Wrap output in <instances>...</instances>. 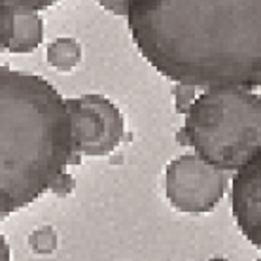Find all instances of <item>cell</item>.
Instances as JSON below:
<instances>
[{
  "label": "cell",
  "instance_id": "1",
  "mask_svg": "<svg viewBox=\"0 0 261 261\" xmlns=\"http://www.w3.org/2000/svg\"><path fill=\"white\" fill-rule=\"evenodd\" d=\"M127 25L178 84L261 87V0H127Z\"/></svg>",
  "mask_w": 261,
  "mask_h": 261
},
{
  "label": "cell",
  "instance_id": "2",
  "mask_svg": "<svg viewBox=\"0 0 261 261\" xmlns=\"http://www.w3.org/2000/svg\"><path fill=\"white\" fill-rule=\"evenodd\" d=\"M2 218L31 204L63 178L74 159L68 100L44 78L0 68Z\"/></svg>",
  "mask_w": 261,
  "mask_h": 261
},
{
  "label": "cell",
  "instance_id": "3",
  "mask_svg": "<svg viewBox=\"0 0 261 261\" xmlns=\"http://www.w3.org/2000/svg\"><path fill=\"white\" fill-rule=\"evenodd\" d=\"M178 142L216 169L239 170L261 148V97L242 87H208L186 114Z\"/></svg>",
  "mask_w": 261,
  "mask_h": 261
},
{
  "label": "cell",
  "instance_id": "4",
  "mask_svg": "<svg viewBox=\"0 0 261 261\" xmlns=\"http://www.w3.org/2000/svg\"><path fill=\"white\" fill-rule=\"evenodd\" d=\"M227 172L197 155H182L167 167V197L180 212H210L222 201Z\"/></svg>",
  "mask_w": 261,
  "mask_h": 261
},
{
  "label": "cell",
  "instance_id": "5",
  "mask_svg": "<svg viewBox=\"0 0 261 261\" xmlns=\"http://www.w3.org/2000/svg\"><path fill=\"white\" fill-rule=\"evenodd\" d=\"M76 153L108 155L123 140L125 123L118 106L102 95L68 98Z\"/></svg>",
  "mask_w": 261,
  "mask_h": 261
},
{
  "label": "cell",
  "instance_id": "6",
  "mask_svg": "<svg viewBox=\"0 0 261 261\" xmlns=\"http://www.w3.org/2000/svg\"><path fill=\"white\" fill-rule=\"evenodd\" d=\"M231 206L241 233L261 250V148L237 170Z\"/></svg>",
  "mask_w": 261,
  "mask_h": 261
},
{
  "label": "cell",
  "instance_id": "7",
  "mask_svg": "<svg viewBox=\"0 0 261 261\" xmlns=\"http://www.w3.org/2000/svg\"><path fill=\"white\" fill-rule=\"evenodd\" d=\"M44 23L36 12L2 6V49L12 53H31L42 44Z\"/></svg>",
  "mask_w": 261,
  "mask_h": 261
},
{
  "label": "cell",
  "instance_id": "8",
  "mask_svg": "<svg viewBox=\"0 0 261 261\" xmlns=\"http://www.w3.org/2000/svg\"><path fill=\"white\" fill-rule=\"evenodd\" d=\"M47 61L57 70L70 72L82 61V47L74 38H57L47 47Z\"/></svg>",
  "mask_w": 261,
  "mask_h": 261
},
{
  "label": "cell",
  "instance_id": "9",
  "mask_svg": "<svg viewBox=\"0 0 261 261\" xmlns=\"http://www.w3.org/2000/svg\"><path fill=\"white\" fill-rule=\"evenodd\" d=\"M195 85H188V84H178L176 89H174V95H176V110L182 112V114H188L195 100Z\"/></svg>",
  "mask_w": 261,
  "mask_h": 261
},
{
  "label": "cell",
  "instance_id": "10",
  "mask_svg": "<svg viewBox=\"0 0 261 261\" xmlns=\"http://www.w3.org/2000/svg\"><path fill=\"white\" fill-rule=\"evenodd\" d=\"M59 0H2V6H10L13 10H23V12H38L53 6Z\"/></svg>",
  "mask_w": 261,
  "mask_h": 261
},
{
  "label": "cell",
  "instance_id": "11",
  "mask_svg": "<svg viewBox=\"0 0 261 261\" xmlns=\"http://www.w3.org/2000/svg\"><path fill=\"white\" fill-rule=\"evenodd\" d=\"M97 2L114 15H127V0H97Z\"/></svg>",
  "mask_w": 261,
  "mask_h": 261
}]
</instances>
